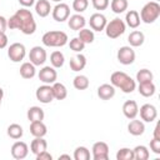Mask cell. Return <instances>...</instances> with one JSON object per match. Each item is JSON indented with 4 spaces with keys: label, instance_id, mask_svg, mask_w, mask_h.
Segmentation results:
<instances>
[{
    "label": "cell",
    "instance_id": "cell-34",
    "mask_svg": "<svg viewBox=\"0 0 160 160\" xmlns=\"http://www.w3.org/2000/svg\"><path fill=\"white\" fill-rule=\"evenodd\" d=\"M6 132H8V135H9L11 139L18 140V139H20V138L22 136L24 130H22L21 125H19V124H11V125L8 126V131H6Z\"/></svg>",
    "mask_w": 160,
    "mask_h": 160
},
{
    "label": "cell",
    "instance_id": "cell-29",
    "mask_svg": "<svg viewBox=\"0 0 160 160\" xmlns=\"http://www.w3.org/2000/svg\"><path fill=\"white\" fill-rule=\"evenodd\" d=\"M140 95L145 96V98H149V96H152L155 94V90H156V86L152 81H148V82H140L139 84V88H138Z\"/></svg>",
    "mask_w": 160,
    "mask_h": 160
},
{
    "label": "cell",
    "instance_id": "cell-49",
    "mask_svg": "<svg viewBox=\"0 0 160 160\" xmlns=\"http://www.w3.org/2000/svg\"><path fill=\"white\" fill-rule=\"evenodd\" d=\"M2 98H4V90L0 88V105H1V101H2Z\"/></svg>",
    "mask_w": 160,
    "mask_h": 160
},
{
    "label": "cell",
    "instance_id": "cell-4",
    "mask_svg": "<svg viewBox=\"0 0 160 160\" xmlns=\"http://www.w3.org/2000/svg\"><path fill=\"white\" fill-rule=\"evenodd\" d=\"M140 20L145 24H152L160 16V5L158 1H150L145 4L140 11Z\"/></svg>",
    "mask_w": 160,
    "mask_h": 160
},
{
    "label": "cell",
    "instance_id": "cell-15",
    "mask_svg": "<svg viewBox=\"0 0 160 160\" xmlns=\"http://www.w3.org/2000/svg\"><path fill=\"white\" fill-rule=\"evenodd\" d=\"M106 18L105 15L100 14V12H95L90 16V20H89V24H90V28L92 31H102L106 26Z\"/></svg>",
    "mask_w": 160,
    "mask_h": 160
},
{
    "label": "cell",
    "instance_id": "cell-1",
    "mask_svg": "<svg viewBox=\"0 0 160 160\" xmlns=\"http://www.w3.org/2000/svg\"><path fill=\"white\" fill-rule=\"evenodd\" d=\"M9 29H18L25 35H31L36 30V22L30 10L22 8L19 9L10 19H8Z\"/></svg>",
    "mask_w": 160,
    "mask_h": 160
},
{
    "label": "cell",
    "instance_id": "cell-30",
    "mask_svg": "<svg viewBox=\"0 0 160 160\" xmlns=\"http://www.w3.org/2000/svg\"><path fill=\"white\" fill-rule=\"evenodd\" d=\"M50 62H51V66L55 68V69L61 68L64 65V62H65L64 54L61 51H58V50L54 51V52H51V55H50Z\"/></svg>",
    "mask_w": 160,
    "mask_h": 160
},
{
    "label": "cell",
    "instance_id": "cell-25",
    "mask_svg": "<svg viewBox=\"0 0 160 160\" xmlns=\"http://www.w3.org/2000/svg\"><path fill=\"white\" fill-rule=\"evenodd\" d=\"M86 66V58L82 54H78L70 59V69L72 71H80Z\"/></svg>",
    "mask_w": 160,
    "mask_h": 160
},
{
    "label": "cell",
    "instance_id": "cell-7",
    "mask_svg": "<svg viewBox=\"0 0 160 160\" xmlns=\"http://www.w3.org/2000/svg\"><path fill=\"white\" fill-rule=\"evenodd\" d=\"M135 51L132 50L131 46H121L119 50H118V54H116V58L119 60L120 64L122 65H130L135 61Z\"/></svg>",
    "mask_w": 160,
    "mask_h": 160
},
{
    "label": "cell",
    "instance_id": "cell-46",
    "mask_svg": "<svg viewBox=\"0 0 160 160\" xmlns=\"http://www.w3.org/2000/svg\"><path fill=\"white\" fill-rule=\"evenodd\" d=\"M20 5H22L24 8H31L35 4V0H19Z\"/></svg>",
    "mask_w": 160,
    "mask_h": 160
},
{
    "label": "cell",
    "instance_id": "cell-21",
    "mask_svg": "<svg viewBox=\"0 0 160 160\" xmlns=\"http://www.w3.org/2000/svg\"><path fill=\"white\" fill-rule=\"evenodd\" d=\"M128 41H129L130 46H134V48L141 46L145 41V35H144V32H141L139 30H134L128 36Z\"/></svg>",
    "mask_w": 160,
    "mask_h": 160
},
{
    "label": "cell",
    "instance_id": "cell-6",
    "mask_svg": "<svg viewBox=\"0 0 160 160\" xmlns=\"http://www.w3.org/2000/svg\"><path fill=\"white\" fill-rule=\"evenodd\" d=\"M26 55V49L21 42H14L8 49V56L12 62H20Z\"/></svg>",
    "mask_w": 160,
    "mask_h": 160
},
{
    "label": "cell",
    "instance_id": "cell-14",
    "mask_svg": "<svg viewBox=\"0 0 160 160\" xmlns=\"http://www.w3.org/2000/svg\"><path fill=\"white\" fill-rule=\"evenodd\" d=\"M29 154V148L26 145V142L24 141H16L12 144L11 146V155L14 159L16 160H22L28 156Z\"/></svg>",
    "mask_w": 160,
    "mask_h": 160
},
{
    "label": "cell",
    "instance_id": "cell-47",
    "mask_svg": "<svg viewBox=\"0 0 160 160\" xmlns=\"http://www.w3.org/2000/svg\"><path fill=\"white\" fill-rule=\"evenodd\" d=\"M154 138L155 139H160V124L158 122L155 129H154Z\"/></svg>",
    "mask_w": 160,
    "mask_h": 160
},
{
    "label": "cell",
    "instance_id": "cell-45",
    "mask_svg": "<svg viewBox=\"0 0 160 160\" xmlns=\"http://www.w3.org/2000/svg\"><path fill=\"white\" fill-rule=\"evenodd\" d=\"M8 29V19L0 15V32H5Z\"/></svg>",
    "mask_w": 160,
    "mask_h": 160
},
{
    "label": "cell",
    "instance_id": "cell-23",
    "mask_svg": "<svg viewBox=\"0 0 160 160\" xmlns=\"http://www.w3.org/2000/svg\"><path fill=\"white\" fill-rule=\"evenodd\" d=\"M35 11L40 18H46L51 11V5L48 0H38L35 4Z\"/></svg>",
    "mask_w": 160,
    "mask_h": 160
},
{
    "label": "cell",
    "instance_id": "cell-8",
    "mask_svg": "<svg viewBox=\"0 0 160 160\" xmlns=\"http://www.w3.org/2000/svg\"><path fill=\"white\" fill-rule=\"evenodd\" d=\"M51 14H52V18H54L55 21L62 22V21L68 20L69 16H70V8H69L68 4L58 2L56 6L51 10Z\"/></svg>",
    "mask_w": 160,
    "mask_h": 160
},
{
    "label": "cell",
    "instance_id": "cell-3",
    "mask_svg": "<svg viewBox=\"0 0 160 160\" xmlns=\"http://www.w3.org/2000/svg\"><path fill=\"white\" fill-rule=\"evenodd\" d=\"M41 40H42V44L49 48H60V46L66 45L69 41L66 32L60 31V30H52V31L45 32Z\"/></svg>",
    "mask_w": 160,
    "mask_h": 160
},
{
    "label": "cell",
    "instance_id": "cell-11",
    "mask_svg": "<svg viewBox=\"0 0 160 160\" xmlns=\"http://www.w3.org/2000/svg\"><path fill=\"white\" fill-rule=\"evenodd\" d=\"M36 99L42 102V104H49L54 100V95H52V88L49 84H45L42 86H39L36 89Z\"/></svg>",
    "mask_w": 160,
    "mask_h": 160
},
{
    "label": "cell",
    "instance_id": "cell-42",
    "mask_svg": "<svg viewBox=\"0 0 160 160\" xmlns=\"http://www.w3.org/2000/svg\"><path fill=\"white\" fill-rule=\"evenodd\" d=\"M150 150L155 154H160V139L152 138V140H150Z\"/></svg>",
    "mask_w": 160,
    "mask_h": 160
},
{
    "label": "cell",
    "instance_id": "cell-41",
    "mask_svg": "<svg viewBox=\"0 0 160 160\" xmlns=\"http://www.w3.org/2000/svg\"><path fill=\"white\" fill-rule=\"evenodd\" d=\"M91 2H92V6L96 9V10H105L108 6H109V4H110V1L109 0H91Z\"/></svg>",
    "mask_w": 160,
    "mask_h": 160
},
{
    "label": "cell",
    "instance_id": "cell-37",
    "mask_svg": "<svg viewBox=\"0 0 160 160\" xmlns=\"http://www.w3.org/2000/svg\"><path fill=\"white\" fill-rule=\"evenodd\" d=\"M74 159L75 160H89L90 159V151L85 146H78L74 151Z\"/></svg>",
    "mask_w": 160,
    "mask_h": 160
},
{
    "label": "cell",
    "instance_id": "cell-22",
    "mask_svg": "<svg viewBox=\"0 0 160 160\" xmlns=\"http://www.w3.org/2000/svg\"><path fill=\"white\" fill-rule=\"evenodd\" d=\"M46 149H48V142L44 138H35L30 144V150L34 155H38L41 151H45Z\"/></svg>",
    "mask_w": 160,
    "mask_h": 160
},
{
    "label": "cell",
    "instance_id": "cell-26",
    "mask_svg": "<svg viewBox=\"0 0 160 160\" xmlns=\"http://www.w3.org/2000/svg\"><path fill=\"white\" fill-rule=\"evenodd\" d=\"M52 88V95H54V99L56 100H64L66 96H68V89L64 84L61 82H54L51 85Z\"/></svg>",
    "mask_w": 160,
    "mask_h": 160
},
{
    "label": "cell",
    "instance_id": "cell-32",
    "mask_svg": "<svg viewBox=\"0 0 160 160\" xmlns=\"http://www.w3.org/2000/svg\"><path fill=\"white\" fill-rule=\"evenodd\" d=\"M78 38L86 45V44H91V42L94 41L95 35H94V31H92V30L82 28L81 30H79V35H78Z\"/></svg>",
    "mask_w": 160,
    "mask_h": 160
},
{
    "label": "cell",
    "instance_id": "cell-5",
    "mask_svg": "<svg viewBox=\"0 0 160 160\" xmlns=\"http://www.w3.org/2000/svg\"><path fill=\"white\" fill-rule=\"evenodd\" d=\"M125 29H126V25H125L124 20L115 18V19L110 20L109 22H106V26L104 30H105V34L108 38L118 39L120 35H122L125 32Z\"/></svg>",
    "mask_w": 160,
    "mask_h": 160
},
{
    "label": "cell",
    "instance_id": "cell-35",
    "mask_svg": "<svg viewBox=\"0 0 160 160\" xmlns=\"http://www.w3.org/2000/svg\"><path fill=\"white\" fill-rule=\"evenodd\" d=\"M154 75L149 69H141L136 72V80L138 82H148V81H152Z\"/></svg>",
    "mask_w": 160,
    "mask_h": 160
},
{
    "label": "cell",
    "instance_id": "cell-43",
    "mask_svg": "<svg viewBox=\"0 0 160 160\" xmlns=\"http://www.w3.org/2000/svg\"><path fill=\"white\" fill-rule=\"evenodd\" d=\"M35 156H36V160H51L52 159V155L50 152H48V150L41 151L40 154H38Z\"/></svg>",
    "mask_w": 160,
    "mask_h": 160
},
{
    "label": "cell",
    "instance_id": "cell-10",
    "mask_svg": "<svg viewBox=\"0 0 160 160\" xmlns=\"http://www.w3.org/2000/svg\"><path fill=\"white\" fill-rule=\"evenodd\" d=\"M92 159L94 160H108L109 159V145L104 141H98L92 145Z\"/></svg>",
    "mask_w": 160,
    "mask_h": 160
},
{
    "label": "cell",
    "instance_id": "cell-44",
    "mask_svg": "<svg viewBox=\"0 0 160 160\" xmlns=\"http://www.w3.org/2000/svg\"><path fill=\"white\" fill-rule=\"evenodd\" d=\"M8 36L5 32H0V49H4L8 46Z\"/></svg>",
    "mask_w": 160,
    "mask_h": 160
},
{
    "label": "cell",
    "instance_id": "cell-48",
    "mask_svg": "<svg viewBox=\"0 0 160 160\" xmlns=\"http://www.w3.org/2000/svg\"><path fill=\"white\" fill-rule=\"evenodd\" d=\"M62 159H68V160H70L71 158H70V155H68V154H62V155L59 156V160H62Z\"/></svg>",
    "mask_w": 160,
    "mask_h": 160
},
{
    "label": "cell",
    "instance_id": "cell-20",
    "mask_svg": "<svg viewBox=\"0 0 160 160\" xmlns=\"http://www.w3.org/2000/svg\"><path fill=\"white\" fill-rule=\"evenodd\" d=\"M128 131L134 135V136H140L144 134L145 131V125L141 120H136V119H131V121L128 125Z\"/></svg>",
    "mask_w": 160,
    "mask_h": 160
},
{
    "label": "cell",
    "instance_id": "cell-28",
    "mask_svg": "<svg viewBox=\"0 0 160 160\" xmlns=\"http://www.w3.org/2000/svg\"><path fill=\"white\" fill-rule=\"evenodd\" d=\"M35 74H36V69H35L34 64H31L30 61L21 64V66H20V75H21V78H24V79H32L35 76Z\"/></svg>",
    "mask_w": 160,
    "mask_h": 160
},
{
    "label": "cell",
    "instance_id": "cell-9",
    "mask_svg": "<svg viewBox=\"0 0 160 160\" xmlns=\"http://www.w3.org/2000/svg\"><path fill=\"white\" fill-rule=\"evenodd\" d=\"M29 60L35 66H40L46 61V50L41 46H34L29 52Z\"/></svg>",
    "mask_w": 160,
    "mask_h": 160
},
{
    "label": "cell",
    "instance_id": "cell-40",
    "mask_svg": "<svg viewBox=\"0 0 160 160\" xmlns=\"http://www.w3.org/2000/svg\"><path fill=\"white\" fill-rule=\"evenodd\" d=\"M88 6H89V1H88V0H74V1H72V9H74L78 14L85 11V10L88 9Z\"/></svg>",
    "mask_w": 160,
    "mask_h": 160
},
{
    "label": "cell",
    "instance_id": "cell-51",
    "mask_svg": "<svg viewBox=\"0 0 160 160\" xmlns=\"http://www.w3.org/2000/svg\"><path fill=\"white\" fill-rule=\"evenodd\" d=\"M154 1H159V0H154Z\"/></svg>",
    "mask_w": 160,
    "mask_h": 160
},
{
    "label": "cell",
    "instance_id": "cell-38",
    "mask_svg": "<svg viewBox=\"0 0 160 160\" xmlns=\"http://www.w3.org/2000/svg\"><path fill=\"white\" fill-rule=\"evenodd\" d=\"M118 160H134V151L129 148H121L116 152Z\"/></svg>",
    "mask_w": 160,
    "mask_h": 160
},
{
    "label": "cell",
    "instance_id": "cell-19",
    "mask_svg": "<svg viewBox=\"0 0 160 160\" xmlns=\"http://www.w3.org/2000/svg\"><path fill=\"white\" fill-rule=\"evenodd\" d=\"M48 132L46 125L42 121H31L30 124V134L35 138H44Z\"/></svg>",
    "mask_w": 160,
    "mask_h": 160
},
{
    "label": "cell",
    "instance_id": "cell-27",
    "mask_svg": "<svg viewBox=\"0 0 160 160\" xmlns=\"http://www.w3.org/2000/svg\"><path fill=\"white\" fill-rule=\"evenodd\" d=\"M28 119L31 121H42L44 120V110L40 106H31L28 109Z\"/></svg>",
    "mask_w": 160,
    "mask_h": 160
},
{
    "label": "cell",
    "instance_id": "cell-16",
    "mask_svg": "<svg viewBox=\"0 0 160 160\" xmlns=\"http://www.w3.org/2000/svg\"><path fill=\"white\" fill-rule=\"evenodd\" d=\"M122 112L125 115V118L128 119H135L136 115L139 114V106L136 104V101L134 100H126L122 105Z\"/></svg>",
    "mask_w": 160,
    "mask_h": 160
},
{
    "label": "cell",
    "instance_id": "cell-50",
    "mask_svg": "<svg viewBox=\"0 0 160 160\" xmlns=\"http://www.w3.org/2000/svg\"><path fill=\"white\" fill-rule=\"evenodd\" d=\"M52 1H55V2H61L62 0H52Z\"/></svg>",
    "mask_w": 160,
    "mask_h": 160
},
{
    "label": "cell",
    "instance_id": "cell-17",
    "mask_svg": "<svg viewBox=\"0 0 160 160\" xmlns=\"http://www.w3.org/2000/svg\"><path fill=\"white\" fill-rule=\"evenodd\" d=\"M85 24H86V20H85V18H84L82 15H80V14H74V15L69 16V19H68V25H69V28H70L71 30H75V31L81 30V29L85 26Z\"/></svg>",
    "mask_w": 160,
    "mask_h": 160
},
{
    "label": "cell",
    "instance_id": "cell-31",
    "mask_svg": "<svg viewBox=\"0 0 160 160\" xmlns=\"http://www.w3.org/2000/svg\"><path fill=\"white\" fill-rule=\"evenodd\" d=\"M89 79L85 75H76L72 80V85L76 90H85L89 88Z\"/></svg>",
    "mask_w": 160,
    "mask_h": 160
},
{
    "label": "cell",
    "instance_id": "cell-18",
    "mask_svg": "<svg viewBox=\"0 0 160 160\" xmlns=\"http://www.w3.org/2000/svg\"><path fill=\"white\" fill-rule=\"evenodd\" d=\"M115 95V88L111 84H102L98 88V96L101 100H110Z\"/></svg>",
    "mask_w": 160,
    "mask_h": 160
},
{
    "label": "cell",
    "instance_id": "cell-2",
    "mask_svg": "<svg viewBox=\"0 0 160 160\" xmlns=\"http://www.w3.org/2000/svg\"><path fill=\"white\" fill-rule=\"evenodd\" d=\"M110 82H111V85L114 88H119L125 94L132 92L135 90V88H136L135 80L131 79V76H129L124 71H115V72H112L111 76H110Z\"/></svg>",
    "mask_w": 160,
    "mask_h": 160
},
{
    "label": "cell",
    "instance_id": "cell-36",
    "mask_svg": "<svg viewBox=\"0 0 160 160\" xmlns=\"http://www.w3.org/2000/svg\"><path fill=\"white\" fill-rule=\"evenodd\" d=\"M110 6L115 14H121L128 9V0H111Z\"/></svg>",
    "mask_w": 160,
    "mask_h": 160
},
{
    "label": "cell",
    "instance_id": "cell-12",
    "mask_svg": "<svg viewBox=\"0 0 160 160\" xmlns=\"http://www.w3.org/2000/svg\"><path fill=\"white\" fill-rule=\"evenodd\" d=\"M56 79H58V72L52 66H44L39 71V80L42 81L44 84H49V85L54 84Z\"/></svg>",
    "mask_w": 160,
    "mask_h": 160
},
{
    "label": "cell",
    "instance_id": "cell-39",
    "mask_svg": "<svg viewBox=\"0 0 160 160\" xmlns=\"http://www.w3.org/2000/svg\"><path fill=\"white\" fill-rule=\"evenodd\" d=\"M69 46H70V49H71L72 51H75V52H80V51L84 50L85 44H84L79 38H74V39H71V40L69 41Z\"/></svg>",
    "mask_w": 160,
    "mask_h": 160
},
{
    "label": "cell",
    "instance_id": "cell-24",
    "mask_svg": "<svg viewBox=\"0 0 160 160\" xmlns=\"http://www.w3.org/2000/svg\"><path fill=\"white\" fill-rule=\"evenodd\" d=\"M125 21H126V24L125 25H128L129 28H131V29H136L139 25H140V15H139V12L136 11V10H129L128 12H126V16H125Z\"/></svg>",
    "mask_w": 160,
    "mask_h": 160
},
{
    "label": "cell",
    "instance_id": "cell-33",
    "mask_svg": "<svg viewBox=\"0 0 160 160\" xmlns=\"http://www.w3.org/2000/svg\"><path fill=\"white\" fill-rule=\"evenodd\" d=\"M132 151H134V159H136V160H148L150 156L148 148L144 145L135 146V149H132Z\"/></svg>",
    "mask_w": 160,
    "mask_h": 160
},
{
    "label": "cell",
    "instance_id": "cell-13",
    "mask_svg": "<svg viewBox=\"0 0 160 160\" xmlns=\"http://www.w3.org/2000/svg\"><path fill=\"white\" fill-rule=\"evenodd\" d=\"M139 112H140L141 120H142V121H146V122L154 121V120L156 119V116H158V110H156V108H155L154 105H151V104H144V105L140 108Z\"/></svg>",
    "mask_w": 160,
    "mask_h": 160
}]
</instances>
